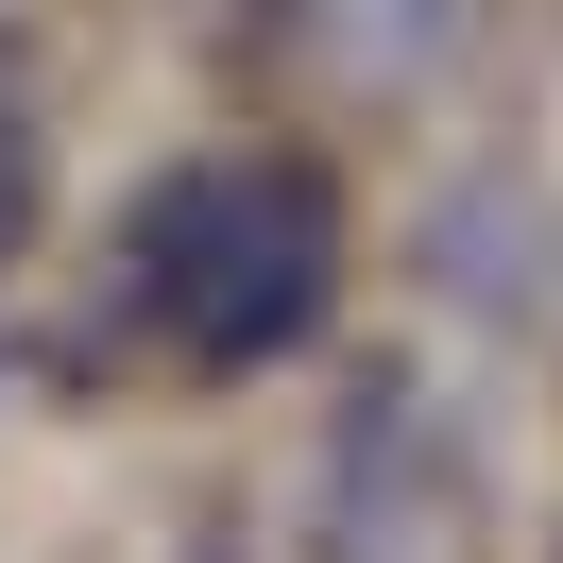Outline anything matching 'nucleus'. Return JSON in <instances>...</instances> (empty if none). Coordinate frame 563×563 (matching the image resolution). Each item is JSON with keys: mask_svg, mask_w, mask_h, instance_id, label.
<instances>
[{"mask_svg": "<svg viewBox=\"0 0 563 563\" xmlns=\"http://www.w3.org/2000/svg\"><path fill=\"white\" fill-rule=\"evenodd\" d=\"M461 495V427L427 410L410 358H342V393L308 410L290 461V563H427Z\"/></svg>", "mask_w": 563, "mask_h": 563, "instance_id": "nucleus-2", "label": "nucleus"}, {"mask_svg": "<svg viewBox=\"0 0 563 563\" xmlns=\"http://www.w3.org/2000/svg\"><path fill=\"white\" fill-rule=\"evenodd\" d=\"M120 308L188 358V376H274V358L324 342L342 308V188L274 137L172 154L120 222Z\"/></svg>", "mask_w": 563, "mask_h": 563, "instance_id": "nucleus-1", "label": "nucleus"}, {"mask_svg": "<svg viewBox=\"0 0 563 563\" xmlns=\"http://www.w3.org/2000/svg\"><path fill=\"white\" fill-rule=\"evenodd\" d=\"M35 222H52V120H35V69L0 52V274L35 256Z\"/></svg>", "mask_w": 563, "mask_h": 563, "instance_id": "nucleus-4", "label": "nucleus"}, {"mask_svg": "<svg viewBox=\"0 0 563 563\" xmlns=\"http://www.w3.org/2000/svg\"><path fill=\"white\" fill-rule=\"evenodd\" d=\"M172 563H240V547H222V529H172Z\"/></svg>", "mask_w": 563, "mask_h": 563, "instance_id": "nucleus-5", "label": "nucleus"}, {"mask_svg": "<svg viewBox=\"0 0 563 563\" xmlns=\"http://www.w3.org/2000/svg\"><path fill=\"white\" fill-rule=\"evenodd\" d=\"M274 18H290L342 86H376V103H393V86H427V69H444V35H461V0H274Z\"/></svg>", "mask_w": 563, "mask_h": 563, "instance_id": "nucleus-3", "label": "nucleus"}]
</instances>
